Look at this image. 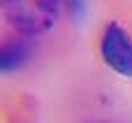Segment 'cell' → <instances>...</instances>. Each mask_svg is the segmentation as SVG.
Here are the masks:
<instances>
[{
    "instance_id": "6da1fadb",
    "label": "cell",
    "mask_w": 132,
    "mask_h": 123,
    "mask_svg": "<svg viewBox=\"0 0 132 123\" xmlns=\"http://www.w3.org/2000/svg\"><path fill=\"white\" fill-rule=\"evenodd\" d=\"M60 14V0H9L5 7L7 26L26 37L49 33Z\"/></svg>"
},
{
    "instance_id": "7a4b0ae2",
    "label": "cell",
    "mask_w": 132,
    "mask_h": 123,
    "mask_svg": "<svg viewBox=\"0 0 132 123\" xmlns=\"http://www.w3.org/2000/svg\"><path fill=\"white\" fill-rule=\"evenodd\" d=\"M100 53L116 74L132 79V37L123 26L109 23L104 28L100 37Z\"/></svg>"
},
{
    "instance_id": "3957f363",
    "label": "cell",
    "mask_w": 132,
    "mask_h": 123,
    "mask_svg": "<svg viewBox=\"0 0 132 123\" xmlns=\"http://www.w3.org/2000/svg\"><path fill=\"white\" fill-rule=\"evenodd\" d=\"M30 58V49L23 42H0V74L19 70Z\"/></svg>"
},
{
    "instance_id": "277c9868",
    "label": "cell",
    "mask_w": 132,
    "mask_h": 123,
    "mask_svg": "<svg viewBox=\"0 0 132 123\" xmlns=\"http://www.w3.org/2000/svg\"><path fill=\"white\" fill-rule=\"evenodd\" d=\"M7 5H9V0H0V9H5Z\"/></svg>"
}]
</instances>
